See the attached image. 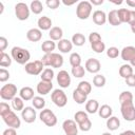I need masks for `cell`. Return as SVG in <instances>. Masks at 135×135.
Returning <instances> with one entry per match:
<instances>
[{
  "instance_id": "cell-1",
  "label": "cell",
  "mask_w": 135,
  "mask_h": 135,
  "mask_svg": "<svg viewBox=\"0 0 135 135\" xmlns=\"http://www.w3.org/2000/svg\"><path fill=\"white\" fill-rule=\"evenodd\" d=\"M12 58L19 64H26L28 63V60L31 59V54L26 49L20 47V46H14L11 51Z\"/></svg>"
},
{
  "instance_id": "cell-2",
  "label": "cell",
  "mask_w": 135,
  "mask_h": 135,
  "mask_svg": "<svg viewBox=\"0 0 135 135\" xmlns=\"http://www.w3.org/2000/svg\"><path fill=\"white\" fill-rule=\"evenodd\" d=\"M93 5L91 4L90 1H80L77 4L76 7V15L80 20H86L91 13H92V7Z\"/></svg>"
},
{
  "instance_id": "cell-3",
  "label": "cell",
  "mask_w": 135,
  "mask_h": 135,
  "mask_svg": "<svg viewBox=\"0 0 135 135\" xmlns=\"http://www.w3.org/2000/svg\"><path fill=\"white\" fill-rule=\"evenodd\" d=\"M39 118L47 127H54V126L57 124V117L54 114V112L51 111L50 109L41 110V112L39 114Z\"/></svg>"
},
{
  "instance_id": "cell-4",
  "label": "cell",
  "mask_w": 135,
  "mask_h": 135,
  "mask_svg": "<svg viewBox=\"0 0 135 135\" xmlns=\"http://www.w3.org/2000/svg\"><path fill=\"white\" fill-rule=\"evenodd\" d=\"M17 95V86L14 83L4 84L0 89V97L3 100H13Z\"/></svg>"
},
{
  "instance_id": "cell-5",
  "label": "cell",
  "mask_w": 135,
  "mask_h": 135,
  "mask_svg": "<svg viewBox=\"0 0 135 135\" xmlns=\"http://www.w3.org/2000/svg\"><path fill=\"white\" fill-rule=\"evenodd\" d=\"M51 99L54 102V104L58 108H63L68 103V97L65 93L60 89H56L53 91V93L51 94Z\"/></svg>"
},
{
  "instance_id": "cell-6",
  "label": "cell",
  "mask_w": 135,
  "mask_h": 135,
  "mask_svg": "<svg viewBox=\"0 0 135 135\" xmlns=\"http://www.w3.org/2000/svg\"><path fill=\"white\" fill-rule=\"evenodd\" d=\"M120 112L124 120L127 121L135 120V107L133 102H127L120 104Z\"/></svg>"
},
{
  "instance_id": "cell-7",
  "label": "cell",
  "mask_w": 135,
  "mask_h": 135,
  "mask_svg": "<svg viewBox=\"0 0 135 135\" xmlns=\"http://www.w3.org/2000/svg\"><path fill=\"white\" fill-rule=\"evenodd\" d=\"M30 12H31V8L24 2H18L15 5V14L17 19H19L20 21L27 20L30 17Z\"/></svg>"
},
{
  "instance_id": "cell-8",
  "label": "cell",
  "mask_w": 135,
  "mask_h": 135,
  "mask_svg": "<svg viewBox=\"0 0 135 135\" xmlns=\"http://www.w3.org/2000/svg\"><path fill=\"white\" fill-rule=\"evenodd\" d=\"M43 66L44 65H43L41 60H35V61L26 63L24 66V70L27 74L33 75V76H37L43 72Z\"/></svg>"
},
{
  "instance_id": "cell-9",
  "label": "cell",
  "mask_w": 135,
  "mask_h": 135,
  "mask_svg": "<svg viewBox=\"0 0 135 135\" xmlns=\"http://www.w3.org/2000/svg\"><path fill=\"white\" fill-rule=\"evenodd\" d=\"M3 121L5 122V124L8 128H14V129H19L21 127V120L20 118L16 115V113L12 110L9 113H7L6 115H4L2 117Z\"/></svg>"
},
{
  "instance_id": "cell-10",
  "label": "cell",
  "mask_w": 135,
  "mask_h": 135,
  "mask_svg": "<svg viewBox=\"0 0 135 135\" xmlns=\"http://www.w3.org/2000/svg\"><path fill=\"white\" fill-rule=\"evenodd\" d=\"M62 129L65 135H78V124L73 119H66L62 123Z\"/></svg>"
},
{
  "instance_id": "cell-11",
  "label": "cell",
  "mask_w": 135,
  "mask_h": 135,
  "mask_svg": "<svg viewBox=\"0 0 135 135\" xmlns=\"http://www.w3.org/2000/svg\"><path fill=\"white\" fill-rule=\"evenodd\" d=\"M21 117L26 123H33L37 118V113L34 107H25L21 111Z\"/></svg>"
},
{
  "instance_id": "cell-12",
  "label": "cell",
  "mask_w": 135,
  "mask_h": 135,
  "mask_svg": "<svg viewBox=\"0 0 135 135\" xmlns=\"http://www.w3.org/2000/svg\"><path fill=\"white\" fill-rule=\"evenodd\" d=\"M57 82H58L59 86L62 88V89L69 88L71 85V76H70V74L65 70L59 71V73L57 74Z\"/></svg>"
},
{
  "instance_id": "cell-13",
  "label": "cell",
  "mask_w": 135,
  "mask_h": 135,
  "mask_svg": "<svg viewBox=\"0 0 135 135\" xmlns=\"http://www.w3.org/2000/svg\"><path fill=\"white\" fill-rule=\"evenodd\" d=\"M85 71H88L89 73H92V74H97L100 69H101V64H100V61L96 58H89L86 61H85Z\"/></svg>"
},
{
  "instance_id": "cell-14",
  "label": "cell",
  "mask_w": 135,
  "mask_h": 135,
  "mask_svg": "<svg viewBox=\"0 0 135 135\" xmlns=\"http://www.w3.org/2000/svg\"><path fill=\"white\" fill-rule=\"evenodd\" d=\"M120 56H121V59L122 60L130 62L132 59L135 58V47L132 46V45L124 46L121 50V52H120Z\"/></svg>"
},
{
  "instance_id": "cell-15",
  "label": "cell",
  "mask_w": 135,
  "mask_h": 135,
  "mask_svg": "<svg viewBox=\"0 0 135 135\" xmlns=\"http://www.w3.org/2000/svg\"><path fill=\"white\" fill-rule=\"evenodd\" d=\"M36 90H37V93H38L39 95H42V96L47 95V94L53 90V83H52V82H46V81H42V80H41V81L37 84Z\"/></svg>"
},
{
  "instance_id": "cell-16",
  "label": "cell",
  "mask_w": 135,
  "mask_h": 135,
  "mask_svg": "<svg viewBox=\"0 0 135 135\" xmlns=\"http://www.w3.org/2000/svg\"><path fill=\"white\" fill-rule=\"evenodd\" d=\"M93 22L97 25H103L107 20H108V16L107 14L103 12V11H100V9H97L93 13Z\"/></svg>"
},
{
  "instance_id": "cell-17",
  "label": "cell",
  "mask_w": 135,
  "mask_h": 135,
  "mask_svg": "<svg viewBox=\"0 0 135 135\" xmlns=\"http://www.w3.org/2000/svg\"><path fill=\"white\" fill-rule=\"evenodd\" d=\"M26 38L31 42H38L42 38V32L39 28H31L26 33Z\"/></svg>"
},
{
  "instance_id": "cell-18",
  "label": "cell",
  "mask_w": 135,
  "mask_h": 135,
  "mask_svg": "<svg viewBox=\"0 0 135 135\" xmlns=\"http://www.w3.org/2000/svg\"><path fill=\"white\" fill-rule=\"evenodd\" d=\"M38 28L41 31H49L52 28V19L47 16H42L37 21Z\"/></svg>"
},
{
  "instance_id": "cell-19",
  "label": "cell",
  "mask_w": 135,
  "mask_h": 135,
  "mask_svg": "<svg viewBox=\"0 0 135 135\" xmlns=\"http://www.w3.org/2000/svg\"><path fill=\"white\" fill-rule=\"evenodd\" d=\"M49 36L53 41H60L61 39H63V31L59 26H53L49 32Z\"/></svg>"
},
{
  "instance_id": "cell-20",
  "label": "cell",
  "mask_w": 135,
  "mask_h": 135,
  "mask_svg": "<svg viewBox=\"0 0 135 135\" xmlns=\"http://www.w3.org/2000/svg\"><path fill=\"white\" fill-rule=\"evenodd\" d=\"M57 47H58L59 52H61V53H63V54H66V53H69V52L72 51V49H73V43H72V41H70L69 39H61V40L58 42Z\"/></svg>"
},
{
  "instance_id": "cell-21",
  "label": "cell",
  "mask_w": 135,
  "mask_h": 135,
  "mask_svg": "<svg viewBox=\"0 0 135 135\" xmlns=\"http://www.w3.org/2000/svg\"><path fill=\"white\" fill-rule=\"evenodd\" d=\"M19 96L24 100V101H28V100H33L34 96V90L31 86H23L20 91H19Z\"/></svg>"
},
{
  "instance_id": "cell-22",
  "label": "cell",
  "mask_w": 135,
  "mask_h": 135,
  "mask_svg": "<svg viewBox=\"0 0 135 135\" xmlns=\"http://www.w3.org/2000/svg\"><path fill=\"white\" fill-rule=\"evenodd\" d=\"M63 64V57L59 53H51V66L55 69L61 68Z\"/></svg>"
},
{
  "instance_id": "cell-23",
  "label": "cell",
  "mask_w": 135,
  "mask_h": 135,
  "mask_svg": "<svg viewBox=\"0 0 135 135\" xmlns=\"http://www.w3.org/2000/svg\"><path fill=\"white\" fill-rule=\"evenodd\" d=\"M108 21L113 26H117V25L121 24V21L119 19L117 9H112V11L109 12V14H108Z\"/></svg>"
},
{
  "instance_id": "cell-24",
  "label": "cell",
  "mask_w": 135,
  "mask_h": 135,
  "mask_svg": "<svg viewBox=\"0 0 135 135\" xmlns=\"http://www.w3.org/2000/svg\"><path fill=\"white\" fill-rule=\"evenodd\" d=\"M99 110V103L96 99H90L85 102V111L89 114H95Z\"/></svg>"
},
{
  "instance_id": "cell-25",
  "label": "cell",
  "mask_w": 135,
  "mask_h": 135,
  "mask_svg": "<svg viewBox=\"0 0 135 135\" xmlns=\"http://www.w3.org/2000/svg\"><path fill=\"white\" fill-rule=\"evenodd\" d=\"M73 99H74V101L76 102V103H78V104H83L84 102H86L88 100V95H85L84 93H82V92H80L78 89H75L74 91H73Z\"/></svg>"
},
{
  "instance_id": "cell-26",
  "label": "cell",
  "mask_w": 135,
  "mask_h": 135,
  "mask_svg": "<svg viewBox=\"0 0 135 135\" xmlns=\"http://www.w3.org/2000/svg\"><path fill=\"white\" fill-rule=\"evenodd\" d=\"M133 74H134L133 73V66L131 64L126 63V64H122L119 68V75H120V77H122L124 79H127L128 77H130Z\"/></svg>"
},
{
  "instance_id": "cell-27",
  "label": "cell",
  "mask_w": 135,
  "mask_h": 135,
  "mask_svg": "<svg viewBox=\"0 0 135 135\" xmlns=\"http://www.w3.org/2000/svg\"><path fill=\"white\" fill-rule=\"evenodd\" d=\"M112 113H113V110L109 104H102L101 107H99L98 114H99V116L101 118L108 119V118H110L112 116Z\"/></svg>"
},
{
  "instance_id": "cell-28",
  "label": "cell",
  "mask_w": 135,
  "mask_h": 135,
  "mask_svg": "<svg viewBox=\"0 0 135 135\" xmlns=\"http://www.w3.org/2000/svg\"><path fill=\"white\" fill-rule=\"evenodd\" d=\"M120 127V120L116 116H111L107 119V128L110 131H116Z\"/></svg>"
},
{
  "instance_id": "cell-29",
  "label": "cell",
  "mask_w": 135,
  "mask_h": 135,
  "mask_svg": "<svg viewBox=\"0 0 135 135\" xmlns=\"http://www.w3.org/2000/svg\"><path fill=\"white\" fill-rule=\"evenodd\" d=\"M56 49V43L53 40H45L41 44V50L44 52V54H51L54 53L53 51Z\"/></svg>"
},
{
  "instance_id": "cell-30",
  "label": "cell",
  "mask_w": 135,
  "mask_h": 135,
  "mask_svg": "<svg viewBox=\"0 0 135 135\" xmlns=\"http://www.w3.org/2000/svg\"><path fill=\"white\" fill-rule=\"evenodd\" d=\"M12 60H13L12 56L6 54L5 52L0 53V66L1 68H8L12 64Z\"/></svg>"
},
{
  "instance_id": "cell-31",
  "label": "cell",
  "mask_w": 135,
  "mask_h": 135,
  "mask_svg": "<svg viewBox=\"0 0 135 135\" xmlns=\"http://www.w3.org/2000/svg\"><path fill=\"white\" fill-rule=\"evenodd\" d=\"M30 8H31V12L35 15H39L40 13H42L43 11V5L41 3V1L39 0H34L31 2V5H30Z\"/></svg>"
},
{
  "instance_id": "cell-32",
  "label": "cell",
  "mask_w": 135,
  "mask_h": 135,
  "mask_svg": "<svg viewBox=\"0 0 135 135\" xmlns=\"http://www.w3.org/2000/svg\"><path fill=\"white\" fill-rule=\"evenodd\" d=\"M118 12V16L119 19L121 21V23H128L130 20V15H131V9L128 8H119L117 9Z\"/></svg>"
},
{
  "instance_id": "cell-33",
  "label": "cell",
  "mask_w": 135,
  "mask_h": 135,
  "mask_svg": "<svg viewBox=\"0 0 135 135\" xmlns=\"http://www.w3.org/2000/svg\"><path fill=\"white\" fill-rule=\"evenodd\" d=\"M72 43L76 46H82L85 43V37L81 33H76L72 37Z\"/></svg>"
},
{
  "instance_id": "cell-34",
  "label": "cell",
  "mask_w": 135,
  "mask_h": 135,
  "mask_svg": "<svg viewBox=\"0 0 135 135\" xmlns=\"http://www.w3.org/2000/svg\"><path fill=\"white\" fill-rule=\"evenodd\" d=\"M54 76H55L54 71H53L52 69H50V68H46V69L43 70V72L41 73V76H40V77H41V80H42V81L52 82Z\"/></svg>"
},
{
  "instance_id": "cell-35",
  "label": "cell",
  "mask_w": 135,
  "mask_h": 135,
  "mask_svg": "<svg viewBox=\"0 0 135 135\" xmlns=\"http://www.w3.org/2000/svg\"><path fill=\"white\" fill-rule=\"evenodd\" d=\"M12 107L15 111H22L24 109V100L20 96H16L12 100Z\"/></svg>"
},
{
  "instance_id": "cell-36",
  "label": "cell",
  "mask_w": 135,
  "mask_h": 135,
  "mask_svg": "<svg viewBox=\"0 0 135 135\" xmlns=\"http://www.w3.org/2000/svg\"><path fill=\"white\" fill-rule=\"evenodd\" d=\"M32 103L36 110H43L45 107V100L41 96H35L32 100Z\"/></svg>"
},
{
  "instance_id": "cell-37",
  "label": "cell",
  "mask_w": 135,
  "mask_h": 135,
  "mask_svg": "<svg viewBox=\"0 0 135 135\" xmlns=\"http://www.w3.org/2000/svg\"><path fill=\"white\" fill-rule=\"evenodd\" d=\"M77 89L80 91V92H82V93H84L85 95H89L90 93H91V91H92V84L89 82V81H80L79 83H78V85H77Z\"/></svg>"
},
{
  "instance_id": "cell-38",
  "label": "cell",
  "mask_w": 135,
  "mask_h": 135,
  "mask_svg": "<svg viewBox=\"0 0 135 135\" xmlns=\"http://www.w3.org/2000/svg\"><path fill=\"white\" fill-rule=\"evenodd\" d=\"M119 102L120 104L127 102H133V94L130 91H123L119 95Z\"/></svg>"
},
{
  "instance_id": "cell-39",
  "label": "cell",
  "mask_w": 135,
  "mask_h": 135,
  "mask_svg": "<svg viewBox=\"0 0 135 135\" xmlns=\"http://www.w3.org/2000/svg\"><path fill=\"white\" fill-rule=\"evenodd\" d=\"M105 82H107V79H105V77L102 74H96L94 76V78H93V84L96 88H102V86H104Z\"/></svg>"
},
{
  "instance_id": "cell-40",
  "label": "cell",
  "mask_w": 135,
  "mask_h": 135,
  "mask_svg": "<svg viewBox=\"0 0 135 135\" xmlns=\"http://www.w3.org/2000/svg\"><path fill=\"white\" fill-rule=\"evenodd\" d=\"M74 119L76 121L77 124H80L82 122H84L86 119H89V116H88V113L84 112V111H78L75 113L74 115Z\"/></svg>"
},
{
  "instance_id": "cell-41",
  "label": "cell",
  "mask_w": 135,
  "mask_h": 135,
  "mask_svg": "<svg viewBox=\"0 0 135 135\" xmlns=\"http://www.w3.org/2000/svg\"><path fill=\"white\" fill-rule=\"evenodd\" d=\"M70 64L72 65V68L81 65V56L76 52L72 53L70 55Z\"/></svg>"
},
{
  "instance_id": "cell-42",
  "label": "cell",
  "mask_w": 135,
  "mask_h": 135,
  "mask_svg": "<svg viewBox=\"0 0 135 135\" xmlns=\"http://www.w3.org/2000/svg\"><path fill=\"white\" fill-rule=\"evenodd\" d=\"M72 75L75 77V78H82L85 74V69L82 66V65H79V66H74L72 68Z\"/></svg>"
},
{
  "instance_id": "cell-43",
  "label": "cell",
  "mask_w": 135,
  "mask_h": 135,
  "mask_svg": "<svg viewBox=\"0 0 135 135\" xmlns=\"http://www.w3.org/2000/svg\"><path fill=\"white\" fill-rule=\"evenodd\" d=\"M91 47H92V50L95 53H98V54H100V53H102V52L105 51V44L102 41H99V42H96V43L91 44Z\"/></svg>"
},
{
  "instance_id": "cell-44",
  "label": "cell",
  "mask_w": 135,
  "mask_h": 135,
  "mask_svg": "<svg viewBox=\"0 0 135 135\" xmlns=\"http://www.w3.org/2000/svg\"><path fill=\"white\" fill-rule=\"evenodd\" d=\"M119 54H120V53H119V50H118V47H116V46H111V47H109V49L107 50V56H108L109 58H111V59L117 58Z\"/></svg>"
},
{
  "instance_id": "cell-45",
  "label": "cell",
  "mask_w": 135,
  "mask_h": 135,
  "mask_svg": "<svg viewBox=\"0 0 135 135\" xmlns=\"http://www.w3.org/2000/svg\"><path fill=\"white\" fill-rule=\"evenodd\" d=\"M89 41H90L91 44H93V43H96V42H99V41H102V40H101V36H100L99 33L92 32L89 35Z\"/></svg>"
},
{
  "instance_id": "cell-46",
  "label": "cell",
  "mask_w": 135,
  "mask_h": 135,
  "mask_svg": "<svg viewBox=\"0 0 135 135\" xmlns=\"http://www.w3.org/2000/svg\"><path fill=\"white\" fill-rule=\"evenodd\" d=\"M12 110H11V107L8 105V103H6L4 101H2L0 103V116L1 117H3L4 115H6L7 113H9Z\"/></svg>"
},
{
  "instance_id": "cell-47",
  "label": "cell",
  "mask_w": 135,
  "mask_h": 135,
  "mask_svg": "<svg viewBox=\"0 0 135 135\" xmlns=\"http://www.w3.org/2000/svg\"><path fill=\"white\" fill-rule=\"evenodd\" d=\"M11 77L9 72L7 70H5L4 68L0 69V82H5L8 80V78Z\"/></svg>"
},
{
  "instance_id": "cell-48",
  "label": "cell",
  "mask_w": 135,
  "mask_h": 135,
  "mask_svg": "<svg viewBox=\"0 0 135 135\" xmlns=\"http://www.w3.org/2000/svg\"><path fill=\"white\" fill-rule=\"evenodd\" d=\"M78 128H79L81 131H83V132H88V131H90L91 128H92V121H91L90 119H86L84 122L78 124Z\"/></svg>"
},
{
  "instance_id": "cell-49",
  "label": "cell",
  "mask_w": 135,
  "mask_h": 135,
  "mask_svg": "<svg viewBox=\"0 0 135 135\" xmlns=\"http://www.w3.org/2000/svg\"><path fill=\"white\" fill-rule=\"evenodd\" d=\"M60 1L59 0H46V2H45V4L47 5V7L49 8H51V9H56V8H58V6L60 5Z\"/></svg>"
},
{
  "instance_id": "cell-50",
  "label": "cell",
  "mask_w": 135,
  "mask_h": 135,
  "mask_svg": "<svg viewBox=\"0 0 135 135\" xmlns=\"http://www.w3.org/2000/svg\"><path fill=\"white\" fill-rule=\"evenodd\" d=\"M7 45H8L7 39H6L5 37L1 36V37H0V53H1V52H4L5 49L7 47Z\"/></svg>"
},
{
  "instance_id": "cell-51",
  "label": "cell",
  "mask_w": 135,
  "mask_h": 135,
  "mask_svg": "<svg viewBox=\"0 0 135 135\" xmlns=\"http://www.w3.org/2000/svg\"><path fill=\"white\" fill-rule=\"evenodd\" d=\"M124 81H126L127 85H129L131 88H135V74H133L130 77H128L127 79H124Z\"/></svg>"
},
{
  "instance_id": "cell-52",
  "label": "cell",
  "mask_w": 135,
  "mask_h": 135,
  "mask_svg": "<svg viewBox=\"0 0 135 135\" xmlns=\"http://www.w3.org/2000/svg\"><path fill=\"white\" fill-rule=\"evenodd\" d=\"M2 135H17V132H16V129L14 128H7L3 131Z\"/></svg>"
},
{
  "instance_id": "cell-53",
  "label": "cell",
  "mask_w": 135,
  "mask_h": 135,
  "mask_svg": "<svg viewBox=\"0 0 135 135\" xmlns=\"http://www.w3.org/2000/svg\"><path fill=\"white\" fill-rule=\"evenodd\" d=\"M130 24V26L135 24V11H131V15H130V20L128 22Z\"/></svg>"
},
{
  "instance_id": "cell-54",
  "label": "cell",
  "mask_w": 135,
  "mask_h": 135,
  "mask_svg": "<svg viewBox=\"0 0 135 135\" xmlns=\"http://www.w3.org/2000/svg\"><path fill=\"white\" fill-rule=\"evenodd\" d=\"M90 2H91L92 5H101L104 1L103 0H91Z\"/></svg>"
},
{
  "instance_id": "cell-55",
  "label": "cell",
  "mask_w": 135,
  "mask_h": 135,
  "mask_svg": "<svg viewBox=\"0 0 135 135\" xmlns=\"http://www.w3.org/2000/svg\"><path fill=\"white\" fill-rule=\"evenodd\" d=\"M119 135H135V132L132 131V130H127V131L121 132Z\"/></svg>"
},
{
  "instance_id": "cell-56",
  "label": "cell",
  "mask_w": 135,
  "mask_h": 135,
  "mask_svg": "<svg viewBox=\"0 0 135 135\" xmlns=\"http://www.w3.org/2000/svg\"><path fill=\"white\" fill-rule=\"evenodd\" d=\"M126 3H127V5H129L130 7H135V0H127Z\"/></svg>"
},
{
  "instance_id": "cell-57",
  "label": "cell",
  "mask_w": 135,
  "mask_h": 135,
  "mask_svg": "<svg viewBox=\"0 0 135 135\" xmlns=\"http://www.w3.org/2000/svg\"><path fill=\"white\" fill-rule=\"evenodd\" d=\"M62 3H63L64 5H66V6H70V5H73V4H75L76 2H75V1H73V2H66V1H62Z\"/></svg>"
},
{
  "instance_id": "cell-58",
  "label": "cell",
  "mask_w": 135,
  "mask_h": 135,
  "mask_svg": "<svg viewBox=\"0 0 135 135\" xmlns=\"http://www.w3.org/2000/svg\"><path fill=\"white\" fill-rule=\"evenodd\" d=\"M112 3H114V4H117V5H119V4H122V3H123V1H112Z\"/></svg>"
},
{
  "instance_id": "cell-59",
  "label": "cell",
  "mask_w": 135,
  "mask_h": 135,
  "mask_svg": "<svg viewBox=\"0 0 135 135\" xmlns=\"http://www.w3.org/2000/svg\"><path fill=\"white\" fill-rule=\"evenodd\" d=\"M3 9H4V8H3V3H2V2H0V14H2V13H3Z\"/></svg>"
},
{
  "instance_id": "cell-60",
  "label": "cell",
  "mask_w": 135,
  "mask_h": 135,
  "mask_svg": "<svg viewBox=\"0 0 135 135\" xmlns=\"http://www.w3.org/2000/svg\"><path fill=\"white\" fill-rule=\"evenodd\" d=\"M130 64H131L132 66H135V58H134V59H132V60L130 61Z\"/></svg>"
},
{
  "instance_id": "cell-61",
  "label": "cell",
  "mask_w": 135,
  "mask_h": 135,
  "mask_svg": "<svg viewBox=\"0 0 135 135\" xmlns=\"http://www.w3.org/2000/svg\"><path fill=\"white\" fill-rule=\"evenodd\" d=\"M131 31H132V33H134V34H135V24L131 26Z\"/></svg>"
},
{
  "instance_id": "cell-62",
  "label": "cell",
  "mask_w": 135,
  "mask_h": 135,
  "mask_svg": "<svg viewBox=\"0 0 135 135\" xmlns=\"http://www.w3.org/2000/svg\"><path fill=\"white\" fill-rule=\"evenodd\" d=\"M101 135H112V134H111L110 132H104V133H102Z\"/></svg>"
}]
</instances>
